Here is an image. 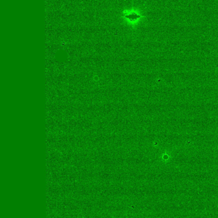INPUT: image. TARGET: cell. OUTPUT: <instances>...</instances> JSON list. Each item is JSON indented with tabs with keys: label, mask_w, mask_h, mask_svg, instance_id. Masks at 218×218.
<instances>
[{
	"label": "cell",
	"mask_w": 218,
	"mask_h": 218,
	"mask_svg": "<svg viewBox=\"0 0 218 218\" xmlns=\"http://www.w3.org/2000/svg\"><path fill=\"white\" fill-rule=\"evenodd\" d=\"M121 17L124 23L126 24L130 28H137L139 26L142 20H144L145 16L139 8L132 7L124 9Z\"/></svg>",
	"instance_id": "cell-1"
}]
</instances>
